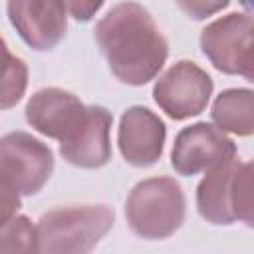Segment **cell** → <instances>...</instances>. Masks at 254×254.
<instances>
[{
	"label": "cell",
	"mask_w": 254,
	"mask_h": 254,
	"mask_svg": "<svg viewBox=\"0 0 254 254\" xmlns=\"http://www.w3.org/2000/svg\"><path fill=\"white\" fill-rule=\"evenodd\" d=\"M2 52H4V71H2V109H10L16 105L28 85V67L24 60L10 54L6 42L2 40Z\"/></svg>",
	"instance_id": "16"
},
{
	"label": "cell",
	"mask_w": 254,
	"mask_h": 254,
	"mask_svg": "<svg viewBox=\"0 0 254 254\" xmlns=\"http://www.w3.org/2000/svg\"><path fill=\"white\" fill-rule=\"evenodd\" d=\"M18 208H20V194H16L8 187H2V224L14 218Z\"/></svg>",
	"instance_id": "20"
},
{
	"label": "cell",
	"mask_w": 254,
	"mask_h": 254,
	"mask_svg": "<svg viewBox=\"0 0 254 254\" xmlns=\"http://www.w3.org/2000/svg\"><path fill=\"white\" fill-rule=\"evenodd\" d=\"M179 6H181L190 18L202 20V18H208V16H212L214 12L226 8L228 2H226V0H222V2H179Z\"/></svg>",
	"instance_id": "18"
},
{
	"label": "cell",
	"mask_w": 254,
	"mask_h": 254,
	"mask_svg": "<svg viewBox=\"0 0 254 254\" xmlns=\"http://www.w3.org/2000/svg\"><path fill=\"white\" fill-rule=\"evenodd\" d=\"M0 254H40L38 226L28 216L16 214L2 224Z\"/></svg>",
	"instance_id": "14"
},
{
	"label": "cell",
	"mask_w": 254,
	"mask_h": 254,
	"mask_svg": "<svg viewBox=\"0 0 254 254\" xmlns=\"http://www.w3.org/2000/svg\"><path fill=\"white\" fill-rule=\"evenodd\" d=\"M8 18L18 36L34 50H54L67 30V6L54 0H12Z\"/></svg>",
	"instance_id": "8"
},
{
	"label": "cell",
	"mask_w": 254,
	"mask_h": 254,
	"mask_svg": "<svg viewBox=\"0 0 254 254\" xmlns=\"http://www.w3.org/2000/svg\"><path fill=\"white\" fill-rule=\"evenodd\" d=\"M26 121L42 135L58 139L60 145L71 143L87 123L89 105L77 95L60 87L38 89L26 103Z\"/></svg>",
	"instance_id": "6"
},
{
	"label": "cell",
	"mask_w": 254,
	"mask_h": 254,
	"mask_svg": "<svg viewBox=\"0 0 254 254\" xmlns=\"http://www.w3.org/2000/svg\"><path fill=\"white\" fill-rule=\"evenodd\" d=\"M212 89V77L202 67L181 60L159 75L153 85V99L171 119L183 121L206 109Z\"/></svg>",
	"instance_id": "5"
},
{
	"label": "cell",
	"mask_w": 254,
	"mask_h": 254,
	"mask_svg": "<svg viewBox=\"0 0 254 254\" xmlns=\"http://www.w3.org/2000/svg\"><path fill=\"white\" fill-rule=\"evenodd\" d=\"M167 127L149 107L133 105L123 111L117 129V145L123 159L133 167L155 165L165 147Z\"/></svg>",
	"instance_id": "9"
},
{
	"label": "cell",
	"mask_w": 254,
	"mask_h": 254,
	"mask_svg": "<svg viewBox=\"0 0 254 254\" xmlns=\"http://www.w3.org/2000/svg\"><path fill=\"white\" fill-rule=\"evenodd\" d=\"M115 212L107 204H69L38 220L42 254H91L111 230Z\"/></svg>",
	"instance_id": "2"
},
{
	"label": "cell",
	"mask_w": 254,
	"mask_h": 254,
	"mask_svg": "<svg viewBox=\"0 0 254 254\" xmlns=\"http://www.w3.org/2000/svg\"><path fill=\"white\" fill-rule=\"evenodd\" d=\"M236 75H242L244 79L254 83V24L240 46V52L236 58Z\"/></svg>",
	"instance_id": "17"
},
{
	"label": "cell",
	"mask_w": 254,
	"mask_h": 254,
	"mask_svg": "<svg viewBox=\"0 0 254 254\" xmlns=\"http://www.w3.org/2000/svg\"><path fill=\"white\" fill-rule=\"evenodd\" d=\"M113 115L101 105H89V117L81 133L67 145H60V155L75 167L99 169L111 159V131Z\"/></svg>",
	"instance_id": "11"
},
{
	"label": "cell",
	"mask_w": 254,
	"mask_h": 254,
	"mask_svg": "<svg viewBox=\"0 0 254 254\" xmlns=\"http://www.w3.org/2000/svg\"><path fill=\"white\" fill-rule=\"evenodd\" d=\"M210 117L214 125L238 137L254 135V89L232 87L216 95Z\"/></svg>",
	"instance_id": "13"
},
{
	"label": "cell",
	"mask_w": 254,
	"mask_h": 254,
	"mask_svg": "<svg viewBox=\"0 0 254 254\" xmlns=\"http://www.w3.org/2000/svg\"><path fill=\"white\" fill-rule=\"evenodd\" d=\"M129 228L147 240L175 234L187 216V198L181 185L171 177H153L137 183L125 202Z\"/></svg>",
	"instance_id": "3"
},
{
	"label": "cell",
	"mask_w": 254,
	"mask_h": 254,
	"mask_svg": "<svg viewBox=\"0 0 254 254\" xmlns=\"http://www.w3.org/2000/svg\"><path fill=\"white\" fill-rule=\"evenodd\" d=\"M240 161L230 159L210 171H206L204 179L196 187V208L198 214L212 224H232L234 212L230 202L232 179Z\"/></svg>",
	"instance_id": "12"
},
{
	"label": "cell",
	"mask_w": 254,
	"mask_h": 254,
	"mask_svg": "<svg viewBox=\"0 0 254 254\" xmlns=\"http://www.w3.org/2000/svg\"><path fill=\"white\" fill-rule=\"evenodd\" d=\"M2 187L20 196L36 194L54 171L52 149L26 131H12L0 141Z\"/></svg>",
	"instance_id": "4"
},
{
	"label": "cell",
	"mask_w": 254,
	"mask_h": 254,
	"mask_svg": "<svg viewBox=\"0 0 254 254\" xmlns=\"http://www.w3.org/2000/svg\"><path fill=\"white\" fill-rule=\"evenodd\" d=\"M93 34L109 69L127 85H145L167 62L169 42L149 10L137 2L111 6Z\"/></svg>",
	"instance_id": "1"
},
{
	"label": "cell",
	"mask_w": 254,
	"mask_h": 254,
	"mask_svg": "<svg viewBox=\"0 0 254 254\" xmlns=\"http://www.w3.org/2000/svg\"><path fill=\"white\" fill-rule=\"evenodd\" d=\"M252 24L254 12L242 10L220 16L200 32V50L218 71L236 75V58Z\"/></svg>",
	"instance_id": "10"
},
{
	"label": "cell",
	"mask_w": 254,
	"mask_h": 254,
	"mask_svg": "<svg viewBox=\"0 0 254 254\" xmlns=\"http://www.w3.org/2000/svg\"><path fill=\"white\" fill-rule=\"evenodd\" d=\"M230 159H236V145L218 127L198 121L181 129L171 151V165L183 177L210 171Z\"/></svg>",
	"instance_id": "7"
},
{
	"label": "cell",
	"mask_w": 254,
	"mask_h": 254,
	"mask_svg": "<svg viewBox=\"0 0 254 254\" xmlns=\"http://www.w3.org/2000/svg\"><path fill=\"white\" fill-rule=\"evenodd\" d=\"M65 6H67V12H69L75 20L87 22V20L103 6V2H65Z\"/></svg>",
	"instance_id": "19"
},
{
	"label": "cell",
	"mask_w": 254,
	"mask_h": 254,
	"mask_svg": "<svg viewBox=\"0 0 254 254\" xmlns=\"http://www.w3.org/2000/svg\"><path fill=\"white\" fill-rule=\"evenodd\" d=\"M230 202L234 218L254 228V161L238 165L232 179Z\"/></svg>",
	"instance_id": "15"
}]
</instances>
